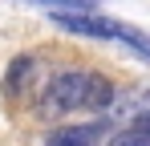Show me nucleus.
I'll return each mask as SVG.
<instances>
[{
    "label": "nucleus",
    "instance_id": "1",
    "mask_svg": "<svg viewBox=\"0 0 150 146\" xmlns=\"http://www.w3.org/2000/svg\"><path fill=\"white\" fill-rule=\"evenodd\" d=\"M114 106V81L93 69H61L45 89V110L53 114H101Z\"/></svg>",
    "mask_w": 150,
    "mask_h": 146
},
{
    "label": "nucleus",
    "instance_id": "6",
    "mask_svg": "<svg viewBox=\"0 0 150 146\" xmlns=\"http://www.w3.org/2000/svg\"><path fill=\"white\" fill-rule=\"evenodd\" d=\"M105 146H150V134L138 130V126H126V130H118Z\"/></svg>",
    "mask_w": 150,
    "mask_h": 146
},
{
    "label": "nucleus",
    "instance_id": "2",
    "mask_svg": "<svg viewBox=\"0 0 150 146\" xmlns=\"http://www.w3.org/2000/svg\"><path fill=\"white\" fill-rule=\"evenodd\" d=\"M53 24H61L65 33H77V37H93V41H118L130 53H138L142 61H150V37L142 28L126 21H114V16H98V12H57Z\"/></svg>",
    "mask_w": 150,
    "mask_h": 146
},
{
    "label": "nucleus",
    "instance_id": "4",
    "mask_svg": "<svg viewBox=\"0 0 150 146\" xmlns=\"http://www.w3.org/2000/svg\"><path fill=\"white\" fill-rule=\"evenodd\" d=\"M25 4L49 8L53 16H57V12H93V0H25Z\"/></svg>",
    "mask_w": 150,
    "mask_h": 146
},
{
    "label": "nucleus",
    "instance_id": "8",
    "mask_svg": "<svg viewBox=\"0 0 150 146\" xmlns=\"http://www.w3.org/2000/svg\"><path fill=\"white\" fill-rule=\"evenodd\" d=\"M45 146H69V142H65L61 134H53V138H49V142H45Z\"/></svg>",
    "mask_w": 150,
    "mask_h": 146
},
{
    "label": "nucleus",
    "instance_id": "3",
    "mask_svg": "<svg viewBox=\"0 0 150 146\" xmlns=\"http://www.w3.org/2000/svg\"><path fill=\"white\" fill-rule=\"evenodd\" d=\"M33 69H37V61H33V57H16V61L8 65V73H4V94H21V89H25V81L33 77Z\"/></svg>",
    "mask_w": 150,
    "mask_h": 146
},
{
    "label": "nucleus",
    "instance_id": "7",
    "mask_svg": "<svg viewBox=\"0 0 150 146\" xmlns=\"http://www.w3.org/2000/svg\"><path fill=\"white\" fill-rule=\"evenodd\" d=\"M130 126H138V130H146V134H150V114H142V118H134Z\"/></svg>",
    "mask_w": 150,
    "mask_h": 146
},
{
    "label": "nucleus",
    "instance_id": "5",
    "mask_svg": "<svg viewBox=\"0 0 150 146\" xmlns=\"http://www.w3.org/2000/svg\"><path fill=\"white\" fill-rule=\"evenodd\" d=\"M61 138L69 146H98L101 142V126H73V130H61Z\"/></svg>",
    "mask_w": 150,
    "mask_h": 146
}]
</instances>
